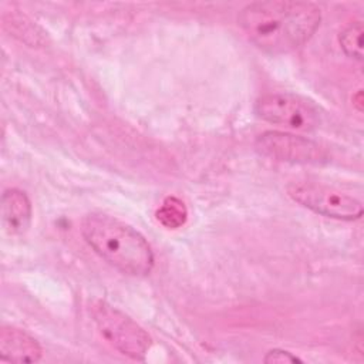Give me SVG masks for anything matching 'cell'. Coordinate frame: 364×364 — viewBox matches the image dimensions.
<instances>
[{
  "instance_id": "obj_11",
  "label": "cell",
  "mask_w": 364,
  "mask_h": 364,
  "mask_svg": "<svg viewBox=\"0 0 364 364\" xmlns=\"http://www.w3.org/2000/svg\"><path fill=\"white\" fill-rule=\"evenodd\" d=\"M263 361L266 364H272V363H301V360L291 354L290 351L282 350V348H273L269 350L263 358Z\"/></svg>"
},
{
  "instance_id": "obj_9",
  "label": "cell",
  "mask_w": 364,
  "mask_h": 364,
  "mask_svg": "<svg viewBox=\"0 0 364 364\" xmlns=\"http://www.w3.org/2000/svg\"><path fill=\"white\" fill-rule=\"evenodd\" d=\"M158 222L166 229H178L185 225L188 210L185 203L176 196H168L156 210Z\"/></svg>"
},
{
  "instance_id": "obj_4",
  "label": "cell",
  "mask_w": 364,
  "mask_h": 364,
  "mask_svg": "<svg viewBox=\"0 0 364 364\" xmlns=\"http://www.w3.org/2000/svg\"><path fill=\"white\" fill-rule=\"evenodd\" d=\"M287 195L303 208L337 220H357L363 216V205L358 199L336 188L320 183H290Z\"/></svg>"
},
{
  "instance_id": "obj_1",
  "label": "cell",
  "mask_w": 364,
  "mask_h": 364,
  "mask_svg": "<svg viewBox=\"0 0 364 364\" xmlns=\"http://www.w3.org/2000/svg\"><path fill=\"white\" fill-rule=\"evenodd\" d=\"M321 21L320 9L310 1L269 0L245 6L237 24L260 50L284 54L306 44Z\"/></svg>"
},
{
  "instance_id": "obj_5",
  "label": "cell",
  "mask_w": 364,
  "mask_h": 364,
  "mask_svg": "<svg viewBox=\"0 0 364 364\" xmlns=\"http://www.w3.org/2000/svg\"><path fill=\"white\" fill-rule=\"evenodd\" d=\"M255 112L263 121L294 131H311L320 122L318 108L290 92H270L257 98Z\"/></svg>"
},
{
  "instance_id": "obj_10",
  "label": "cell",
  "mask_w": 364,
  "mask_h": 364,
  "mask_svg": "<svg viewBox=\"0 0 364 364\" xmlns=\"http://www.w3.org/2000/svg\"><path fill=\"white\" fill-rule=\"evenodd\" d=\"M338 41L346 55L357 61L363 60V23L361 21L348 24L340 33Z\"/></svg>"
},
{
  "instance_id": "obj_7",
  "label": "cell",
  "mask_w": 364,
  "mask_h": 364,
  "mask_svg": "<svg viewBox=\"0 0 364 364\" xmlns=\"http://www.w3.org/2000/svg\"><path fill=\"white\" fill-rule=\"evenodd\" d=\"M43 348L38 341L24 330L4 326L0 331V358L9 363H36Z\"/></svg>"
},
{
  "instance_id": "obj_8",
  "label": "cell",
  "mask_w": 364,
  "mask_h": 364,
  "mask_svg": "<svg viewBox=\"0 0 364 364\" xmlns=\"http://www.w3.org/2000/svg\"><path fill=\"white\" fill-rule=\"evenodd\" d=\"M1 218L10 235L24 233L31 222V202L28 196L16 188L6 189L1 196Z\"/></svg>"
},
{
  "instance_id": "obj_3",
  "label": "cell",
  "mask_w": 364,
  "mask_h": 364,
  "mask_svg": "<svg viewBox=\"0 0 364 364\" xmlns=\"http://www.w3.org/2000/svg\"><path fill=\"white\" fill-rule=\"evenodd\" d=\"M91 316L101 336L121 354L136 361L146 357L152 340L128 314L107 301L98 300L91 307Z\"/></svg>"
},
{
  "instance_id": "obj_6",
  "label": "cell",
  "mask_w": 364,
  "mask_h": 364,
  "mask_svg": "<svg viewBox=\"0 0 364 364\" xmlns=\"http://www.w3.org/2000/svg\"><path fill=\"white\" fill-rule=\"evenodd\" d=\"M256 149L272 159L311 164L326 158L324 149L314 141L282 131H266L255 141Z\"/></svg>"
},
{
  "instance_id": "obj_2",
  "label": "cell",
  "mask_w": 364,
  "mask_h": 364,
  "mask_svg": "<svg viewBox=\"0 0 364 364\" xmlns=\"http://www.w3.org/2000/svg\"><path fill=\"white\" fill-rule=\"evenodd\" d=\"M81 235L88 246L108 264L128 276L151 273L155 257L146 239L132 226L101 212L84 216Z\"/></svg>"
}]
</instances>
